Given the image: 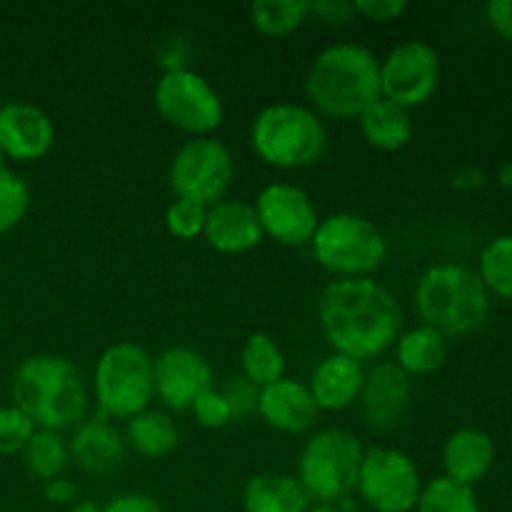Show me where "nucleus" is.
Instances as JSON below:
<instances>
[{"label": "nucleus", "mask_w": 512, "mask_h": 512, "mask_svg": "<svg viewBox=\"0 0 512 512\" xmlns=\"http://www.w3.org/2000/svg\"><path fill=\"white\" fill-rule=\"evenodd\" d=\"M318 325L333 353L365 363L393 348L403 313L378 280L335 278L318 298Z\"/></svg>", "instance_id": "nucleus-1"}, {"label": "nucleus", "mask_w": 512, "mask_h": 512, "mask_svg": "<svg viewBox=\"0 0 512 512\" xmlns=\"http://www.w3.org/2000/svg\"><path fill=\"white\" fill-rule=\"evenodd\" d=\"M13 405L38 430L75 428L88 413V385L78 365L65 355L38 353L25 358L10 380Z\"/></svg>", "instance_id": "nucleus-2"}, {"label": "nucleus", "mask_w": 512, "mask_h": 512, "mask_svg": "<svg viewBox=\"0 0 512 512\" xmlns=\"http://www.w3.org/2000/svg\"><path fill=\"white\" fill-rule=\"evenodd\" d=\"M305 95L318 115L358 120V115L380 98V58L358 43L330 45L310 63Z\"/></svg>", "instance_id": "nucleus-3"}, {"label": "nucleus", "mask_w": 512, "mask_h": 512, "mask_svg": "<svg viewBox=\"0 0 512 512\" xmlns=\"http://www.w3.org/2000/svg\"><path fill=\"white\" fill-rule=\"evenodd\" d=\"M415 310L423 325L445 338H465L488 320L490 293L475 270L460 263H440L420 275Z\"/></svg>", "instance_id": "nucleus-4"}, {"label": "nucleus", "mask_w": 512, "mask_h": 512, "mask_svg": "<svg viewBox=\"0 0 512 512\" xmlns=\"http://www.w3.org/2000/svg\"><path fill=\"white\" fill-rule=\"evenodd\" d=\"M250 145L270 168L300 170L323 158L328 130L310 105L275 103L255 115Z\"/></svg>", "instance_id": "nucleus-5"}, {"label": "nucleus", "mask_w": 512, "mask_h": 512, "mask_svg": "<svg viewBox=\"0 0 512 512\" xmlns=\"http://www.w3.org/2000/svg\"><path fill=\"white\" fill-rule=\"evenodd\" d=\"M365 448L350 430H315L298 455L295 478L313 505H340L355 493Z\"/></svg>", "instance_id": "nucleus-6"}, {"label": "nucleus", "mask_w": 512, "mask_h": 512, "mask_svg": "<svg viewBox=\"0 0 512 512\" xmlns=\"http://www.w3.org/2000/svg\"><path fill=\"white\" fill-rule=\"evenodd\" d=\"M308 245L315 263L335 278H370L388 258L383 230L358 213H333L320 218Z\"/></svg>", "instance_id": "nucleus-7"}, {"label": "nucleus", "mask_w": 512, "mask_h": 512, "mask_svg": "<svg viewBox=\"0 0 512 512\" xmlns=\"http://www.w3.org/2000/svg\"><path fill=\"white\" fill-rule=\"evenodd\" d=\"M95 405L100 418L130 420L150 408L155 398L153 358L140 345L113 343L100 353L93 373Z\"/></svg>", "instance_id": "nucleus-8"}, {"label": "nucleus", "mask_w": 512, "mask_h": 512, "mask_svg": "<svg viewBox=\"0 0 512 512\" xmlns=\"http://www.w3.org/2000/svg\"><path fill=\"white\" fill-rule=\"evenodd\" d=\"M153 103L170 128L190 138H208L225 118V105L218 90L190 68L165 70L155 80Z\"/></svg>", "instance_id": "nucleus-9"}, {"label": "nucleus", "mask_w": 512, "mask_h": 512, "mask_svg": "<svg viewBox=\"0 0 512 512\" xmlns=\"http://www.w3.org/2000/svg\"><path fill=\"white\" fill-rule=\"evenodd\" d=\"M235 178V160L228 145L218 138H190L175 150L170 160V190L175 198L210 205L220 203L228 195Z\"/></svg>", "instance_id": "nucleus-10"}, {"label": "nucleus", "mask_w": 512, "mask_h": 512, "mask_svg": "<svg viewBox=\"0 0 512 512\" xmlns=\"http://www.w3.org/2000/svg\"><path fill=\"white\" fill-rule=\"evenodd\" d=\"M355 493L373 512H413L423 493V480L408 453L380 445L365 450Z\"/></svg>", "instance_id": "nucleus-11"}, {"label": "nucleus", "mask_w": 512, "mask_h": 512, "mask_svg": "<svg viewBox=\"0 0 512 512\" xmlns=\"http://www.w3.org/2000/svg\"><path fill=\"white\" fill-rule=\"evenodd\" d=\"M440 85V55L425 40H403L380 58V98L405 110L420 108Z\"/></svg>", "instance_id": "nucleus-12"}, {"label": "nucleus", "mask_w": 512, "mask_h": 512, "mask_svg": "<svg viewBox=\"0 0 512 512\" xmlns=\"http://www.w3.org/2000/svg\"><path fill=\"white\" fill-rule=\"evenodd\" d=\"M263 235L275 243L300 248L313 240L320 215L310 195L293 183H270L253 203Z\"/></svg>", "instance_id": "nucleus-13"}, {"label": "nucleus", "mask_w": 512, "mask_h": 512, "mask_svg": "<svg viewBox=\"0 0 512 512\" xmlns=\"http://www.w3.org/2000/svg\"><path fill=\"white\" fill-rule=\"evenodd\" d=\"M153 380L155 398L168 410L183 413L193 408L205 390L213 388V370L198 350L175 345L153 360Z\"/></svg>", "instance_id": "nucleus-14"}, {"label": "nucleus", "mask_w": 512, "mask_h": 512, "mask_svg": "<svg viewBox=\"0 0 512 512\" xmlns=\"http://www.w3.org/2000/svg\"><path fill=\"white\" fill-rule=\"evenodd\" d=\"M413 400V378L403 373L393 360H380L365 370L360 388V413L373 430H395L405 420Z\"/></svg>", "instance_id": "nucleus-15"}, {"label": "nucleus", "mask_w": 512, "mask_h": 512, "mask_svg": "<svg viewBox=\"0 0 512 512\" xmlns=\"http://www.w3.org/2000/svg\"><path fill=\"white\" fill-rule=\"evenodd\" d=\"M55 125L45 110L33 103L0 105V150L5 158L30 163L50 153Z\"/></svg>", "instance_id": "nucleus-16"}, {"label": "nucleus", "mask_w": 512, "mask_h": 512, "mask_svg": "<svg viewBox=\"0 0 512 512\" xmlns=\"http://www.w3.org/2000/svg\"><path fill=\"white\" fill-rule=\"evenodd\" d=\"M258 418L283 435H303L315 428L320 410L308 385L295 378H280L260 390Z\"/></svg>", "instance_id": "nucleus-17"}, {"label": "nucleus", "mask_w": 512, "mask_h": 512, "mask_svg": "<svg viewBox=\"0 0 512 512\" xmlns=\"http://www.w3.org/2000/svg\"><path fill=\"white\" fill-rule=\"evenodd\" d=\"M68 450L70 460H75L80 470L105 478L123 465L128 445L113 420L93 415L75 425L73 435L68 438Z\"/></svg>", "instance_id": "nucleus-18"}, {"label": "nucleus", "mask_w": 512, "mask_h": 512, "mask_svg": "<svg viewBox=\"0 0 512 512\" xmlns=\"http://www.w3.org/2000/svg\"><path fill=\"white\" fill-rule=\"evenodd\" d=\"M205 243L223 255H243L263 243V228L253 205L245 200L225 198L210 205L205 215Z\"/></svg>", "instance_id": "nucleus-19"}, {"label": "nucleus", "mask_w": 512, "mask_h": 512, "mask_svg": "<svg viewBox=\"0 0 512 512\" xmlns=\"http://www.w3.org/2000/svg\"><path fill=\"white\" fill-rule=\"evenodd\" d=\"M363 378V363L348 358V355L330 353L315 365V370L310 373V380L305 385H308L318 410H325V413H343V410L353 408L358 403Z\"/></svg>", "instance_id": "nucleus-20"}, {"label": "nucleus", "mask_w": 512, "mask_h": 512, "mask_svg": "<svg viewBox=\"0 0 512 512\" xmlns=\"http://www.w3.org/2000/svg\"><path fill=\"white\" fill-rule=\"evenodd\" d=\"M495 463V445L485 430L460 428L445 440L443 468L445 478L475 488V483L490 473Z\"/></svg>", "instance_id": "nucleus-21"}, {"label": "nucleus", "mask_w": 512, "mask_h": 512, "mask_svg": "<svg viewBox=\"0 0 512 512\" xmlns=\"http://www.w3.org/2000/svg\"><path fill=\"white\" fill-rule=\"evenodd\" d=\"M310 505L308 493L290 473H258L243 488L245 512H305Z\"/></svg>", "instance_id": "nucleus-22"}, {"label": "nucleus", "mask_w": 512, "mask_h": 512, "mask_svg": "<svg viewBox=\"0 0 512 512\" xmlns=\"http://www.w3.org/2000/svg\"><path fill=\"white\" fill-rule=\"evenodd\" d=\"M448 360V338L440 335L430 325H415L405 330L395 340L393 363L403 370L408 378H423L440 370Z\"/></svg>", "instance_id": "nucleus-23"}, {"label": "nucleus", "mask_w": 512, "mask_h": 512, "mask_svg": "<svg viewBox=\"0 0 512 512\" xmlns=\"http://www.w3.org/2000/svg\"><path fill=\"white\" fill-rule=\"evenodd\" d=\"M358 125L365 143L378 150H385V153H395V150L405 148L413 140L415 130L410 110L400 108V105L390 103L385 98L373 100L358 115Z\"/></svg>", "instance_id": "nucleus-24"}, {"label": "nucleus", "mask_w": 512, "mask_h": 512, "mask_svg": "<svg viewBox=\"0 0 512 512\" xmlns=\"http://www.w3.org/2000/svg\"><path fill=\"white\" fill-rule=\"evenodd\" d=\"M125 445L148 460L168 458L178 448V425L165 410L145 408L125 420Z\"/></svg>", "instance_id": "nucleus-25"}, {"label": "nucleus", "mask_w": 512, "mask_h": 512, "mask_svg": "<svg viewBox=\"0 0 512 512\" xmlns=\"http://www.w3.org/2000/svg\"><path fill=\"white\" fill-rule=\"evenodd\" d=\"M20 455L30 478L43 483L60 478L70 463L68 440L58 430H35Z\"/></svg>", "instance_id": "nucleus-26"}, {"label": "nucleus", "mask_w": 512, "mask_h": 512, "mask_svg": "<svg viewBox=\"0 0 512 512\" xmlns=\"http://www.w3.org/2000/svg\"><path fill=\"white\" fill-rule=\"evenodd\" d=\"M240 370L258 390L285 378V355L268 333H253L240 350Z\"/></svg>", "instance_id": "nucleus-27"}, {"label": "nucleus", "mask_w": 512, "mask_h": 512, "mask_svg": "<svg viewBox=\"0 0 512 512\" xmlns=\"http://www.w3.org/2000/svg\"><path fill=\"white\" fill-rule=\"evenodd\" d=\"M308 20V0H255L250 5V23L265 38H288Z\"/></svg>", "instance_id": "nucleus-28"}, {"label": "nucleus", "mask_w": 512, "mask_h": 512, "mask_svg": "<svg viewBox=\"0 0 512 512\" xmlns=\"http://www.w3.org/2000/svg\"><path fill=\"white\" fill-rule=\"evenodd\" d=\"M415 512H483L475 488L438 475L423 485Z\"/></svg>", "instance_id": "nucleus-29"}, {"label": "nucleus", "mask_w": 512, "mask_h": 512, "mask_svg": "<svg viewBox=\"0 0 512 512\" xmlns=\"http://www.w3.org/2000/svg\"><path fill=\"white\" fill-rule=\"evenodd\" d=\"M478 275L488 293L512 300V235H498L480 250Z\"/></svg>", "instance_id": "nucleus-30"}, {"label": "nucleus", "mask_w": 512, "mask_h": 512, "mask_svg": "<svg viewBox=\"0 0 512 512\" xmlns=\"http://www.w3.org/2000/svg\"><path fill=\"white\" fill-rule=\"evenodd\" d=\"M30 208V190L20 175L0 168V235L20 225Z\"/></svg>", "instance_id": "nucleus-31"}, {"label": "nucleus", "mask_w": 512, "mask_h": 512, "mask_svg": "<svg viewBox=\"0 0 512 512\" xmlns=\"http://www.w3.org/2000/svg\"><path fill=\"white\" fill-rule=\"evenodd\" d=\"M205 215H208L205 205L193 203V200L175 198L168 205V210H165V228H168V233L173 238L195 240L203 235Z\"/></svg>", "instance_id": "nucleus-32"}, {"label": "nucleus", "mask_w": 512, "mask_h": 512, "mask_svg": "<svg viewBox=\"0 0 512 512\" xmlns=\"http://www.w3.org/2000/svg\"><path fill=\"white\" fill-rule=\"evenodd\" d=\"M35 430L38 428H35L33 420L23 410H18L15 405L0 408V458L23 453V448L33 438Z\"/></svg>", "instance_id": "nucleus-33"}, {"label": "nucleus", "mask_w": 512, "mask_h": 512, "mask_svg": "<svg viewBox=\"0 0 512 512\" xmlns=\"http://www.w3.org/2000/svg\"><path fill=\"white\" fill-rule=\"evenodd\" d=\"M220 393H223L225 403H228L233 423H248V420L258 415L260 390L250 380H245L243 375H233V378L225 380Z\"/></svg>", "instance_id": "nucleus-34"}, {"label": "nucleus", "mask_w": 512, "mask_h": 512, "mask_svg": "<svg viewBox=\"0 0 512 512\" xmlns=\"http://www.w3.org/2000/svg\"><path fill=\"white\" fill-rule=\"evenodd\" d=\"M190 413L195 415V423L205 430H223L225 425L233 423L228 403H225L223 393H220L218 388L205 390V393L193 403Z\"/></svg>", "instance_id": "nucleus-35"}, {"label": "nucleus", "mask_w": 512, "mask_h": 512, "mask_svg": "<svg viewBox=\"0 0 512 512\" xmlns=\"http://www.w3.org/2000/svg\"><path fill=\"white\" fill-rule=\"evenodd\" d=\"M310 18L323 25H348L355 18V0H315L310 3Z\"/></svg>", "instance_id": "nucleus-36"}, {"label": "nucleus", "mask_w": 512, "mask_h": 512, "mask_svg": "<svg viewBox=\"0 0 512 512\" xmlns=\"http://www.w3.org/2000/svg\"><path fill=\"white\" fill-rule=\"evenodd\" d=\"M408 3L405 0H355V15H363L373 23H390L403 18Z\"/></svg>", "instance_id": "nucleus-37"}, {"label": "nucleus", "mask_w": 512, "mask_h": 512, "mask_svg": "<svg viewBox=\"0 0 512 512\" xmlns=\"http://www.w3.org/2000/svg\"><path fill=\"white\" fill-rule=\"evenodd\" d=\"M103 512H165L163 505L148 493H120L115 498L108 500V505H103Z\"/></svg>", "instance_id": "nucleus-38"}, {"label": "nucleus", "mask_w": 512, "mask_h": 512, "mask_svg": "<svg viewBox=\"0 0 512 512\" xmlns=\"http://www.w3.org/2000/svg\"><path fill=\"white\" fill-rule=\"evenodd\" d=\"M485 18L500 38L512 43V0H490L485 5Z\"/></svg>", "instance_id": "nucleus-39"}, {"label": "nucleus", "mask_w": 512, "mask_h": 512, "mask_svg": "<svg viewBox=\"0 0 512 512\" xmlns=\"http://www.w3.org/2000/svg\"><path fill=\"white\" fill-rule=\"evenodd\" d=\"M43 495H45V500L53 505H73L75 495H78V488H75L73 480H68L60 475V478L43 483Z\"/></svg>", "instance_id": "nucleus-40"}, {"label": "nucleus", "mask_w": 512, "mask_h": 512, "mask_svg": "<svg viewBox=\"0 0 512 512\" xmlns=\"http://www.w3.org/2000/svg\"><path fill=\"white\" fill-rule=\"evenodd\" d=\"M450 185L455 190H463V193H473V190H480L485 185V173L480 168H460L450 178Z\"/></svg>", "instance_id": "nucleus-41"}, {"label": "nucleus", "mask_w": 512, "mask_h": 512, "mask_svg": "<svg viewBox=\"0 0 512 512\" xmlns=\"http://www.w3.org/2000/svg\"><path fill=\"white\" fill-rule=\"evenodd\" d=\"M498 183L503 185L505 190H512V160H505L498 168Z\"/></svg>", "instance_id": "nucleus-42"}, {"label": "nucleus", "mask_w": 512, "mask_h": 512, "mask_svg": "<svg viewBox=\"0 0 512 512\" xmlns=\"http://www.w3.org/2000/svg\"><path fill=\"white\" fill-rule=\"evenodd\" d=\"M68 512H103V505H98L95 500H78L70 505Z\"/></svg>", "instance_id": "nucleus-43"}, {"label": "nucleus", "mask_w": 512, "mask_h": 512, "mask_svg": "<svg viewBox=\"0 0 512 512\" xmlns=\"http://www.w3.org/2000/svg\"><path fill=\"white\" fill-rule=\"evenodd\" d=\"M305 512H343L338 505H310Z\"/></svg>", "instance_id": "nucleus-44"}, {"label": "nucleus", "mask_w": 512, "mask_h": 512, "mask_svg": "<svg viewBox=\"0 0 512 512\" xmlns=\"http://www.w3.org/2000/svg\"><path fill=\"white\" fill-rule=\"evenodd\" d=\"M3 163H5V155H3V150H0V168H3Z\"/></svg>", "instance_id": "nucleus-45"}]
</instances>
